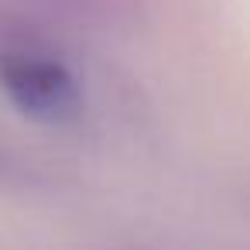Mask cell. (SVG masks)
<instances>
[{"label":"cell","instance_id":"obj_1","mask_svg":"<svg viewBox=\"0 0 250 250\" xmlns=\"http://www.w3.org/2000/svg\"><path fill=\"white\" fill-rule=\"evenodd\" d=\"M0 86L38 117H65L79 106V83L69 62L45 45L38 31H4L0 38Z\"/></svg>","mask_w":250,"mask_h":250},{"label":"cell","instance_id":"obj_2","mask_svg":"<svg viewBox=\"0 0 250 250\" xmlns=\"http://www.w3.org/2000/svg\"><path fill=\"white\" fill-rule=\"evenodd\" d=\"M21 14L38 21H59L76 28H117L127 24L141 0H14Z\"/></svg>","mask_w":250,"mask_h":250}]
</instances>
